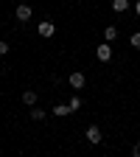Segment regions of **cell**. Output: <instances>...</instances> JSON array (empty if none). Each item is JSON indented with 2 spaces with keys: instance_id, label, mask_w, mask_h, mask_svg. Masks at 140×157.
<instances>
[{
  "instance_id": "cell-1",
  "label": "cell",
  "mask_w": 140,
  "mask_h": 157,
  "mask_svg": "<svg viewBox=\"0 0 140 157\" xmlns=\"http://www.w3.org/2000/svg\"><path fill=\"white\" fill-rule=\"evenodd\" d=\"M84 137H87V143L98 146V143L104 140V137H101V126H98V124H90V126H87V132H84Z\"/></svg>"
},
{
  "instance_id": "cell-2",
  "label": "cell",
  "mask_w": 140,
  "mask_h": 157,
  "mask_svg": "<svg viewBox=\"0 0 140 157\" xmlns=\"http://www.w3.org/2000/svg\"><path fill=\"white\" fill-rule=\"evenodd\" d=\"M67 82H70V87H73V90H84V84H87V76H84L81 70H73V73L67 76Z\"/></svg>"
},
{
  "instance_id": "cell-3",
  "label": "cell",
  "mask_w": 140,
  "mask_h": 157,
  "mask_svg": "<svg viewBox=\"0 0 140 157\" xmlns=\"http://www.w3.org/2000/svg\"><path fill=\"white\" fill-rule=\"evenodd\" d=\"M31 14H34V9H31L28 3H20V6H17V11H14V17L20 20V23H28Z\"/></svg>"
},
{
  "instance_id": "cell-4",
  "label": "cell",
  "mask_w": 140,
  "mask_h": 157,
  "mask_svg": "<svg viewBox=\"0 0 140 157\" xmlns=\"http://www.w3.org/2000/svg\"><path fill=\"white\" fill-rule=\"evenodd\" d=\"M95 59H98V62H109V59H112V45H109V42L98 45V48H95Z\"/></svg>"
},
{
  "instance_id": "cell-5",
  "label": "cell",
  "mask_w": 140,
  "mask_h": 157,
  "mask_svg": "<svg viewBox=\"0 0 140 157\" xmlns=\"http://www.w3.org/2000/svg\"><path fill=\"white\" fill-rule=\"evenodd\" d=\"M36 31H39V36H45V39H48V36H53V34H56V25L51 23V20H42V23L36 25Z\"/></svg>"
},
{
  "instance_id": "cell-6",
  "label": "cell",
  "mask_w": 140,
  "mask_h": 157,
  "mask_svg": "<svg viewBox=\"0 0 140 157\" xmlns=\"http://www.w3.org/2000/svg\"><path fill=\"white\" fill-rule=\"evenodd\" d=\"M129 6H132L129 0H112V11H118V14H123Z\"/></svg>"
},
{
  "instance_id": "cell-7",
  "label": "cell",
  "mask_w": 140,
  "mask_h": 157,
  "mask_svg": "<svg viewBox=\"0 0 140 157\" xmlns=\"http://www.w3.org/2000/svg\"><path fill=\"white\" fill-rule=\"evenodd\" d=\"M23 104H28V107L36 104V93H34V90H25V93H23Z\"/></svg>"
},
{
  "instance_id": "cell-8",
  "label": "cell",
  "mask_w": 140,
  "mask_h": 157,
  "mask_svg": "<svg viewBox=\"0 0 140 157\" xmlns=\"http://www.w3.org/2000/svg\"><path fill=\"white\" fill-rule=\"evenodd\" d=\"M53 115H56V118H65V115H70V107H67V104H56V107H53Z\"/></svg>"
},
{
  "instance_id": "cell-9",
  "label": "cell",
  "mask_w": 140,
  "mask_h": 157,
  "mask_svg": "<svg viewBox=\"0 0 140 157\" xmlns=\"http://www.w3.org/2000/svg\"><path fill=\"white\" fill-rule=\"evenodd\" d=\"M115 36H118V28H115V25H107V28H104V39H107V42H112Z\"/></svg>"
},
{
  "instance_id": "cell-10",
  "label": "cell",
  "mask_w": 140,
  "mask_h": 157,
  "mask_svg": "<svg viewBox=\"0 0 140 157\" xmlns=\"http://www.w3.org/2000/svg\"><path fill=\"white\" fill-rule=\"evenodd\" d=\"M31 118H34V121H45L48 112H45V109H39V107H34V109H31Z\"/></svg>"
},
{
  "instance_id": "cell-11",
  "label": "cell",
  "mask_w": 140,
  "mask_h": 157,
  "mask_svg": "<svg viewBox=\"0 0 140 157\" xmlns=\"http://www.w3.org/2000/svg\"><path fill=\"white\" fill-rule=\"evenodd\" d=\"M67 107H70V112H78V107H81V98H78V95H70Z\"/></svg>"
},
{
  "instance_id": "cell-12",
  "label": "cell",
  "mask_w": 140,
  "mask_h": 157,
  "mask_svg": "<svg viewBox=\"0 0 140 157\" xmlns=\"http://www.w3.org/2000/svg\"><path fill=\"white\" fill-rule=\"evenodd\" d=\"M129 42H132V48H140V31H134V34L129 36Z\"/></svg>"
},
{
  "instance_id": "cell-13",
  "label": "cell",
  "mask_w": 140,
  "mask_h": 157,
  "mask_svg": "<svg viewBox=\"0 0 140 157\" xmlns=\"http://www.w3.org/2000/svg\"><path fill=\"white\" fill-rule=\"evenodd\" d=\"M11 48H9V42H3V39H0V56H3V53H9Z\"/></svg>"
},
{
  "instance_id": "cell-14",
  "label": "cell",
  "mask_w": 140,
  "mask_h": 157,
  "mask_svg": "<svg viewBox=\"0 0 140 157\" xmlns=\"http://www.w3.org/2000/svg\"><path fill=\"white\" fill-rule=\"evenodd\" d=\"M132 154H134V157H140V140L134 143V149H132Z\"/></svg>"
},
{
  "instance_id": "cell-15",
  "label": "cell",
  "mask_w": 140,
  "mask_h": 157,
  "mask_svg": "<svg viewBox=\"0 0 140 157\" xmlns=\"http://www.w3.org/2000/svg\"><path fill=\"white\" fill-rule=\"evenodd\" d=\"M134 14L140 17V0H137V3H134Z\"/></svg>"
}]
</instances>
